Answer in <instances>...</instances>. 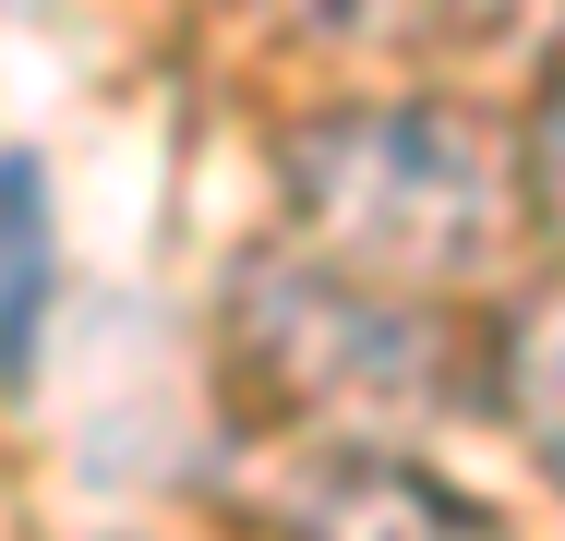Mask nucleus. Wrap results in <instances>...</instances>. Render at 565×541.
Wrapping results in <instances>:
<instances>
[{
    "mask_svg": "<svg viewBox=\"0 0 565 541\" xmlns=\"http://www.w3.org/2000/svg\"><path fill=\"white\" fill-rule=\"evenodd\" d=\"M518 193L542 229H565V73L542 85V120H530V157H518Z\"/></svg>",
    "mask_w": 565,
    "mask_h": 541,
    "instance_id": "7",
    "label": "nucleus"
},
{
    "mask_svg": "<svg viewBox=\"0 0 565 541\" xmlns=\"http://www.w3.org/2000/svg\"><path fill=\"white\" fill-rule=\"evenodd\" d=\"M241 361L313 410V422H422L446 410V337L422 325V289H385L338 253H253L241 265Z\"/></svg>",
    "mask_w": 565,
    "mask_h": 541,
    "instance_id": "2",
    "label": "nucleus"
},
{
    "mask_svg": "<svg viewBox=\"0 0 565 541\" xmlns=\"http://www.w3.org/2000/svg\"><path fill=\"white\" fill-rule=\"evenodd\" d=\"M289 541H518V530L493 506H469L457 481L409 469V457L338 445L289 481Z\"/></svg>",
    "mask_w": 565,
    "mask_h": 541,
    "instance_id": "3",
    "label": "nucleus"
},
{
    "mask_svg": "<svg viewBox=\"0 0 565 541\" xmlns=\"http://www.w3.org/2000/svg\"><path fill=\"white\" fill-rule=\"evenodd\" d=\"M61 314V229H49V169L0 145V385H36V337Z\"/></svg>",
    "mask_w": 565,
    "mask_h": 541,
    "instance_id": "5",
    "label": "nucleus"
},
{
    "mask_svg": "<svg viewBox=\"0 0 565 541\" xmlns=\"http://www.w3.org/2000/svg\"><path fill=\"white\" fill-rule=\"evenodd\" d=\"M289 36L373 49V61H481V49H530L542 0H253Z\"/></svg>",
    "mask_w": 565,
    "mask_h": 541,
    "instance_id": "4",
    "label": "nucleus"
},
{
    "mask_svg": "<svg viewBox=\"0 0 565 541\" xmlns=\"http://www.w3.org/2000/svg\"><path fill=\"white\" fill-rule=\"evenodd\" d=\"M493 397H505L518 445L565 481V277L505 314V337H493Z\"/></svg>",
    "mask_w": 565,
    "mask_h": 541,
    "instance_id": "6",
    "label": "nucleus"
},
{
    "mask_svg": "<svg viewBox=\"0 0 565 541\" xmlns=\"http://www.w3.org/2000/svg\"><path fill=\"white\" fill-rule=\"evenodd\" d=\"M277 193L313 253H338L385 289H457L518 241V157L446 97H373V108H313L277 145Z\"/></svg>",
    "mask_w": 565,
    "mask_h": 541,
    "instance_id": "1",
    "label": "nucleus"
}]
</instances>
